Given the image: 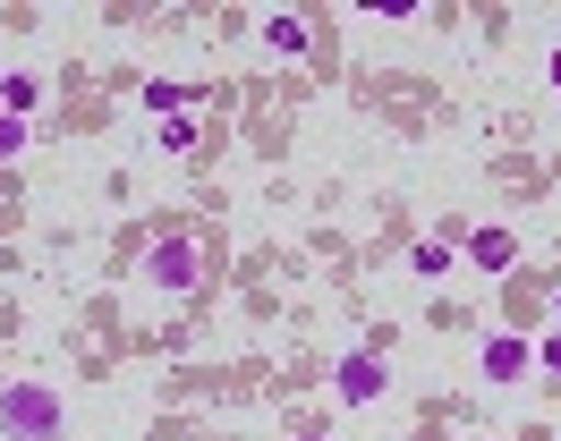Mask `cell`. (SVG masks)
<instances>
[{
	"instance_id": "obj_1",
	"label": "cell",
	"mask_w": 561,
	"mask_h": 441,
	"mask_svg": "<svg viewBox=\"0 0 561 441\" xmlns=\"http://www.w3.org/2000/svg\"><path fill=\"white\" fill-rule=\"evenodd\" d=\"M0 433L9 441H60V391L51 382H9L0 391Z\"/></svg>"
},
{
	"instance_id": "obj_2",
	"label": "cell",
	"mask_w": 561,
	"mask_h": 441,
	"mask_svg": "<svg viewBox=\"0 0 561 441\" xmlns=\"http://www.w3.org/2000/svg\"><path fill=\"white\" fill-rule=\"evenodd\" d=\"M145 289H162V298H196L205 289V255H196V237H153L145 246Z\"/></svg>"
},
{
	"instance_id": "obj_3",
	"label": "cell",
	"mask_w": 561,
	"mask_h": 441,
	"mask_svg": "<svg viewBox=\"0 0 561 441\" xmlns=\"http://www.w3.org/2000/svg\"><path fill=\"white\" fill-rule=\"evenodd\" d=\"M332 391H341L350 407H375V399H383V357H375V348H357V357H341V373H332Z\"/></svg>"
},
{
	"instance_id": "obj_4",
	"label": "cell",
	"mask_w": 561,
	"mask_h": 441,
	"mask_svg": "<svg viewBox=\"0 0 561 441\" xmlns=\"http://www.w3.org/2000/svg\"><path fill=\"white\" fill-rule=\"evenodd\" d=\"M468 264L477 271H511L519 264V237L511 230H468Z\"/></svg>"
},
{
	"instance_id": "obj_5",
	"label": "cell",
	"mask_w": 561,
	"mask_h": 441,
	"mask_svg": "<svg viewBox=\"0 0 561 441\" xmlns=\"http://www.w3.org/2000/svg\"><path fill=\"white\" fill-rule=\"evenodd\" d=\"M264 43H273L280 60H307V43H316V26H307V18H289V9H273V18H264Z\"/></svg>"
},
{
	"instance_id": "obj_6",
	"label": "cell",
	"mask_w": 561,
	"mask_h": 441,
	"mask_svg": "<svg viewBox=\"0 0 561 441\" xmlns=\"http://www.w3.org/2000/svg\"><path fill=\"white\" fill-rule=\"evenodd\" d=\"M527 365H536V357H527V339H502V332L485 339V373H493V382H519Z\"/></svg>"
},
{
	"instance_id": "obj_7",
	"label": "cell",
	"mask_w": 561,
	"mask_h": 441,
	"mask_svg": "<svg viewBox=\"0 0 561 441\" xmlns=\"http://www.w3.org/2000/svg\"><path fill=\"white\" fill-rule=\"evenodd\" d=\"M196 136H205V119H196V111H171V119H162V153H196Z\"/></svg>"
},
{
	"instance_id": "obj_8",
	"label": "cell",
	"mask_w": 561,
	"mask_h": 441,
	"mask_svg": "<svg viewBox=\"0 0 561 441\" xmlns=\"http://www.w3.org/2000/svg\"><path fill=\"white\" fill-rule=\"evenodd\" d=\"M409 271H417V280H443V271H451V237H417Z\"/></svg>"
},
{
	"instance_id": "obj_9",
	"label": "cell",
	"mask_w": 561,
	"mask_h": 441,
	"mask_svg": "<svg viewBox=\"0 0 561 441\" xmlns=\"http://www.w3.org/2000/svg\"><path fill=\"white\" fill-rule=\"evenodd\" d=\"M35 102H43V85H35V77H9V85H0V111H9V119H26Z\"/></svg>"
},
{
	"instance_id": "obj_10",
	"label": "cell",
	"mask_w": 561,
	"mask_h": 441,
	"mask_svg": "<svg viewBox=\"0 0 561 441\" xmlns=\"http://www.w3.org/2000/svg\"><path fill=\"white\" fill-rule=\"evenodd\" d=\"M26 136H35L26 119H9V111H0V162H18V153H26Z\"/></svg>"
},
{
	"instance_id": "obj_11",
	"label": "cell",
	"mask_w": 561,
	"mask_h": 441,
	"mask_svg": "<svg viewBox=\"0 0 561 441\" xmlns=\"http://www.w3.org/2000/svg\"><path fill=\"white\" fill-rule=\"evenodd\" d=\"M527 357H536V373H553V382H561V332H545L536 348H527Z\"/></svg>"
},
{
	"instance_id": "obj_12",
	"label": "cell",
	"mask_w": 561,
	"mask_h": 441,
	"mask_svg": "<svg viewBox=\"0 0 561 441\" xmlns=\"http://www.w3.org/2000/svg\"><path fill=\"white\" fill-rule=\"evenodd\" d=\"M553 94H561V51H553Z\"/></svg>"
},
{
	"instance_id": "obj_13",
	"label": "cell",
	"mask_w": 561,
	"mask_h": 441,
	"mask_svg": "<svg viewBox=\"0 0 561 441\" xmlns=\"http://www.w3.org/2000/svg\"><path fill=\"white\" fill-rule=\"evenodd\" d=\"M298 441H323V433H298Z\"/></svg>"
},
{
	"instance_id": "obj_14",
	"label": "cell",
	"mask_w": 561,
	"mask_h": 441,
	"mask_svg": "<svg viewBox=\"0 0 561 441\" xmlns=\"http://www.w3.org/2000/svg\"><path fill=\"white\" fill-rule=\"evenodd\" d=\"M0 85H9V77H0Z\"/></svg>"
}]
</instances>
